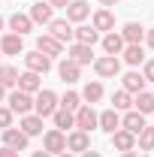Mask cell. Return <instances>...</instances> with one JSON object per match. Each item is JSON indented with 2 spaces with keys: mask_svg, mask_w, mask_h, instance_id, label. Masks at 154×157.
Here are the masks:
<instances>
[{
  "mask_svg": "<svg viewBox=\"0 0 154 157\" xmlns=\"http://www.w3.org/2000/svg\"><path fill=\"white\" fill-rule=\"evenodd\" d=\"M33 112L39 118H48L58 112V97L55 91H37V100H33Z\"/></svg>",
  "mask_w": 154,
  "mask_h": 157,
  "instance_id": "obj_1",
  "label": "cell"
},
{
  "mask_svg": "<svg viewBox=\"0 0 154 157\" xmlns=\"http://www.w3.org/2000/svg\"><path fill=\"white\" fill-rule=\"evenodd\" d=\"M6 103H9L12 115H30V109H33V94H24V91L15 88V91L6 97Z\"/></svg>",
  "mask_w": 154,
  "mask_h": 157,
  "instance_id": "obj_2",
  "label": "cell"
},
{
  "mask_svg": "<svg viewBox=\"0 0 154 157\" xmlns=\"http://www.w3.org/2000/svg\"><path fill=\"white\" fill-rule=\"evenodd\" d=\"M94 70L100 78H115L118 73H121V60L115 58V55H106V58H97L94 60Z\"/></svg>",
  "mask_w": 154,
  "mask_h": 157,
  "instance_id": "obj_3",
  "label": "cell"
},
{
  "mask_svg": "<svg viewBox=\"0 0 154 157\" xmlns=\"http://www.w3.org/2000/svg\"><path fill=\"white\" fill-rule=\"evenodd\" d=\"M42 151H48V154L67 151V133H64V130H48V133L42 136Z\"/></svg>",
  "mask_w": 154,
  "mask_h": 157,
  "instance_id": "obj_4",
  "label": "cell"
},
{
  "mask_svg": "<svg viewBox=\"0 0 154 157\" xmlns=\"http://www.w3.org/2000/svg\"><path fill=\"white\" fill-rule=\"evenodd\" d=\"M24 63H27V70L37 73V76H42V73L52 70V58L42 55V52H30V55H24Z\"/></svg>",
  "mask_w": 154,
  "mask_h": 157,
  "instance_id": "obj_5",
  "label": "cell"
},
{
  "mask_svg": "<svg viewBox=\"0 0 154 157\" xmlns=\"http://www.w3.org/2000/svg\"><path fill=\"white\" fill-rule=\"evenodd\" d=\"M73 115H76V130L91 133V130L97 127V112H94V106H82V109L73 112Z\"/></svg>",
  "mask_w": 154,
  "mask_h": 157,
  "instance_id": "obj_6",
  "label": "cell"
},
{
  "mask_svg": "<svg viewBox=\"0 0 154 157\" xmlns=\"http://www.w3.org/2000/svg\"><path fill=\"white\" fill-rule=\"evenodd\" d=\"M37 52L48 55V58H58V55H64V42H58L52 33H42V36L37 39Z\"/></svg>",
  "mask_w": 154,
  "mask_h": 157,
  "instance_id": "obj_7",
  "label": "cell"
},
{
  "mask_svg": "<svg viewBox=\"0 0 154 157\" xmlns=\"http://www.w3.org/2000/svg\"><path fill=\"white\" fill-rule=\"evenodd\" d=\"M91 15V3H85V0H70V6H67V21L73 24H82V21Z\"/></svg>",
  "mask_w": 154,
  "mask_h": 157,
  "instance_id": "obj_8",
  "label": "cell"
},
{
  "mask_svg": "<svg viewBox=\"0 0 154 157\" xmlns=\"http://www.w3.org/2000/svg\"><path fill=\"white\" fill-rule=\"evenodd\" d=\"M121 39H124L127 45H142V39H145V27H142L139 21H127L124 30H121Z\"/></svg>",
  "mask_w": 154,
  "mask_h": 157,
  "instance_id": "obj_9",
  "label": "cell"
},
{
  "mask_svg": "<svg viewBox=\"0 0 154 157\" xmlns=\"http://www.w3.org/2000/svg\"><path fill=\"white\" fill-rule=\"evenodd\" d=\"M48 30H52V36L58 39V42H70V39H73V33H76V30H73V24H70L67 18H52Z\"/></svg>",
  "mask_w": 154,
  "mask_h": 157,
  "instance_id": "obj_10",
  "label": "cell"
},
{
  "mask_svg": "<svg viewBox=\"0 0 154 157\" xmlns=\"http://www.w3.org/2000/svg\"><path fill=\"white\" fill-rule=\"evenodd\" d=\"M3 145L12 148V151H24V148H27V136H24L21 130H15V127H6V130H3Z\"/></svg>",
  "mask_w": 154,
  "mask_h": 157,
  "instance_id": "obj_11",
  "label": "cell"
},
{
  "mask_svg": "<svg viewBox=\"0 0 154 157\" xmlns=\"http://www.w3.org/2000/svg\"><path fill=\"white\" fill-rule=\"evenodd\" d=\"M88 148H91V136H88L85 130H73V133L67 136V151L82 154V151H88Z\"/></svg>",
  "mask_w": 154,
  "mask_h": 157,
  "instance_id": "obj_12",
  "label": "cell"
},
{
  "mask_svg": "<svg viewBox=\"0 0 154 157\" xmlns=\"http://www.w3.org/2000/svg\"><path fill=\"white\" fill-rule=\"evenodd\" d=\"M112 145H115V148L121 151V154H124V151H133V148H136V136L130 133V130L118 127L115 133H112Z\"/></svg>",
  "mask_w": 154,
  "mask_h": 157,
  "instance_id": "obj_13",
  "label": "cell"
},
{
  "mask_svg": "<svg viewBox=\"0 0 154 157\" xmlns=\"http://www.w3.org/2000/svg\"><path fill=\"white\" fill-rule=\"evenodd\" d=\"M97 127H100V130H106V133L112 136L118 127H121V115H118L115 109H106L103 115H97Z\"/></svg>",
  "mask_w": 154,
  "mask_h": 157,
  "instance_id": "obj_14",
  "label": "cell"
},
{
  "mask_svg": "<svg viewBox=\"0 0 154 157\" xmlns=\"http://www.w3.org/2000/svg\"><path fill=\"white\" fill-rule=\"evenodd\" d=\"M0 52L3 55H24V39L18 33H6L0 39Z\"/></svg>",
  "mask_w": 154,
  "mask_h": 157,
  "instance_id": "obj_15",
  "label": "cell"
},
{
  "mask_svg": "<svg viewBox=\"0 0 154 157\" xmlns=\"http://www.w3.org/2000/svg\"><path fill=\"white\" fill-rule=\"evenodd\" d=\"M67 58L73 60V63H79V67H85V63H91V60H94V55H91V45L73 42V45H70V55H67Z\"/></svg>",
  "mask_w": 154,
  "mask_h": 157,
  "instance_id": "obj_16",
  "label": "cell"
},
{
  "mask_svg": "<svg viewBox=\"0 0 154 157\" xmlns=\"http://www.w3.org/2000/svg\"><path fill=\"white\" fill-rule=\"evenodd\" d=\"M55 9H52V3H33L30 6V21H37V24H52V15Z\"/></svg>",
  "mask_w": 154,
  "mask_h": 157,
  "instance_id": "obj_17",
  "label": "cell"
},
{
  "mask_svg": "<svg viewBox=\"0 0 154 157\" xmlns=\"http://www.w3.org/2000/svg\"><path fill=\"white\" fill-rule=\"evenodd\" d=\"M121 127H124V130H130V133L136 136V133L145 127V115H142V112H136V109H130L127 115L121 118Z\"/></svg>",
  "mask_w": 154,
  "mask_h": 157,
  "instance_id": "obj_18",
  "label": "cell"
},
{
  "mask_svg": "<svg viewBox=\"0 0 154 157\" xmlns=\"http://www.w3.org/2000/svg\"><path fill=\"white\" fill-rule=\"evenodd\" d=\"M124 45H127V42H124L121 33H115V30H109V33L103 36V52H106V55H121Z\"/></svg>",
  "mask_w": 154,
  "mask_h": 157,
  "instance_id": "obj_19",
  "label": "cell"
},
{
  "mask_svg": "<svg viewBox=\"0 0 154 157\" xmlns=\"http://www.w3.org/2000/svg\"><path fill=\"white\" fill-rule=\"evenodd\" d=\"M21 133L30 139V136H39L42 133V118L39 115H21Z\"/></svg>",
  "mask_w": 154,
  "mask_h": 157,
  "instance_id": "obj_20",
  "label": "cell"
},
{
  "mask_svg": "<svg viewBox=\"0 0 154 157\" xmlns=\"http://www.w3.org/2000/svg\"><path fill=\"white\" fill-rule=\"evenodd\" d=\"M58 73H60V78H64L67 85H76V82H79V73H82V67H79V63H73V60L67 58V60H60Z\"/></svg>",
  "mask_w": 154,
  "mask_h": 157,
  "instance_id": "obj_21",
  "label": "cell"
},
{
  "mask_svg": "<svg viewBox=\"0 0 154 157\" xmlns=\"http://www.w3.org/2000/svg\"><path fill=\"white\" fill-rule=\"evenodd\" d=\"M15 88L24 91V94H37L39 91V76L30 73V70H27V73H18V85H15Z\"/></svg>",
  "mask_w": 154,
  "mask_h": 157,
  "instance_id": "obj_22",
  "label": "cell"
},
{
  "mask_svg": "<svg viewBox=\"0 0 154 157\" xmlns=\"http://www.w3.org/2000/svg\"><path fill=\"white\" fill-rule=\"evenodd\" d=\"M91 27H94V30H112V27H115V15H112L109 9H97Z\"/></svg>",
  "mask_w": 154,
  "mask_h": 157,
  "instance_id": "obj_23",
  "label": "cell"
},
{
  "mask_svg": "<svg viewBox=\"0 0 154 157\" xmlns=\"http://www.w3.org/2000/svg\"><path fill=\"white\" fill-rule=\"evenodd\" d=\"M133 106L136 112H142V115H151L154 112V94H148V91H139L133 97Z\"/></svg>",
  "mask_w": 154,
  "mask_h": 157,
  "instance_id": "obj_24",
  "label": "cell"
},
{
  "mask_svg": "<svg viewBox=\"0 0 154 157\" xmlns=\"http://www.w3.org/2000/svg\"><path fill=\"white\" fill-rule=\"evenodd\" d=\"M73 39H76V42H82V45H94L97 39H100V30H94V27H88V24H82V27H76V33H73Z\"/></svg>",
  "mask_w": 154,
  "mask_h": 157,
  "instance_id": "obj_25",
  "label": "cell"
},
{
  "mask_svg": "<svg viewBox=\"0 0 154 157\" xmlns=\"http://www.w3.org/2000/svg\"><path fill=\"white\" fill-rule=\"evenodd\" d=\"M124 91L127 94H139V91H145V78H142V73H127L124 76Z\"/></svg>",
  "mask_w": 154,
  "mask_h": 157,
  "instance_id": "obj_26",
  "label": "cell"
},
{
  "mask_svg": "<svg viewBox=\"0 0 154 157\" xmlns=\"http://www.w3.org/2000/svg\"><path fill=\"white\" fill-rule=\"evenodd\" d=\"M9 27H12V33H18V36H24L30 27H33V21H30V15H21V12H15L12 18H9Z\"/></svg>",
  "mask_w": 154,
  "mask_h": 157,
  "instance_id": "obj_27",
  "label": "cell"
},
{
  "mask_svg": "<svg viewBox=\"0 0 154 157\" xmlns=\"http://www.w3.org/2000/svg\"><path fill=\"white\" fill-rule=\"evenodd\" d=\"M82 100H85L88 106H94L97 100H103V85H100V82H88L85 91H82Z\"/></svg>",
  "mask_w": 154,
  "mask_h": 157,
  "instance_id": "obj_28",
  "label": "cell"
},
{
  "mask_svg": "<svg viewBox=\"0 0 154 157\" xmlns=\"http://www.w3.org/2000/svg\"><path fill=\"white\" fill-rule=\"evenodd\" d=\"M52 118H55V130H70V127H76V115L67 112V109H58Z\"/></svg>",
  "mask_w": 154,
  "mask_h": 157,
  "instance_id": "obj_29",
  "label": "cell"
},
{
  "mask_svg": "<svg viewBox=\"0 0 154 157\" xmlns=\"http://www.w3.org/2000/svg\"><path fill=\"white\" fill-rule=\"evenodd\" d=\"M124 60H127L130 67L145 63V52H142V45H124Z\"/></svg>",
  "mask_w": 154,
  "mask_h": 157,
  "instance_id": "obj_30",
  "label": "cell"
},
{
  "mask_svg": "<svg viewBox=\"0 0 154 157\" xmlns=\"http://www.w3.org/2000/svg\"><path fill=\"white\" fill-rule=\"evenodd\" d=\"M130 106H133V97L127 91H115L112 94V109L115 112H130Z\"/></svg>",
  "mask_w": 154,
  "mask_h": 157,
  "instance_id": "obj_31",
  "label": "cell"
},
{
  "mask_svg": "<svg viewBox=\"0 0 154 157\" xmlns=\"http://www.w3.org/2000/svg\"><path fill=\"white\" fill-rule=\"evenodd\" d=\"M58 106H60V109H67V112H76V109H82V94L67 91V94H64V100H60Z\"/></svg>",
  "mask_w": 154,
  "mask_h": 157,
  "instance_id": "obj_32",
  "label": "cell"
},
{
  "mask_svg": "<svg viewBox=\"0 0 154 157\" xmlns=\"http://www.w3.org/2000/svg\"><path fill=\"white\" fill-rule=\"evenodd\" d=\"M136 139H139V148H142V151H151V148H154V127L145 124V127L136 133Z\"/></svg>",
  "mask_w": 154,
  "mask_h": 157,
  "instance_id": "obj_33",
  "label": "cell"
},
{
  "mask_svg": "<svg viewBox=\"0 0 154 157\" xmlns=\"http://www.w3.org/2000/svg\"><path fill=\"white\" fill-rule=\"evenodd\" d=\"M0 85L3 88H15L18 85V70L15 67H0Z\"/></svg>",
  "mask_w": 154,
  "mask_h": 157,
  "instance_id": "obj_34",
  "label": "cell"
},
{
  "mask_svg": "<svg viewBox=\"0 0 154 157\" xmlns=\"http://www.w3.org/2000/svg\"><path fill=\"white\" fill-rule=\"evenodd\" d=\"M6 127H12V109L9 106L0 109V130H6Z\"/></svg>",
  "mask_w": 154,
  "mask_h": 157,
  "instance_id": "obj_35",
  "label": "cell"
},
{
  "mask_svg": "<svg viewBox=\"0 0 154 157\" xmlns=\"http://www.w3.org/2000/svg\"><path fill=\"white\" fill-rule=\"evenodd\" d=\"M142 78L145 82H154V60H145L142 63Z\"/></svg>",
  "mask_w": 154,
  "mask_h": 157,
  "instance_id": "obj_36",
  "label": "cell"
},
{
  "mask_svg": "<svg viewBox=\"0 0 154 157\" xmlns=\"http://www.w3.org/2000/svg\"><path fill=\"white\" fill-rule=\"evenodd\" d=\"M52 3V9H67L70 6V0H48Z\"/></svg>",
  "mask_w": 154,
  "mask_h": 157,
  "instance_id": "obj_37",
  "label": "cell"
},
{
  "mask_svg": "<svg viewBox=\"0 0 154 157\" xmlns=\"http://www.w3.org/2000/svg\"><path fill=\"white\" fill-rule=\"evenodd\" d=\"M0 157H18V151H12V148L3 145V148H0Z\"/></svg>",
  "mask_w": 154,
  "mask_h": 157,
  "instance_id": "obj_38",
  "label": "cell"
},
{
  "mask_svg": "<svg viewBox=\"0 0 154 157\" xmlns=\"http://www.w3.org/2000/svg\"><path fill=\"white\" fill-rule=\"evenodd\" d=\"M145 39H148V48L154 52V30H145Z\"/></svg>",
  "mask_w": 154,
  "mask_h": 157,
  "instance_id": "obj_39",
  "label": "cell"
},
{
  "mask_svg": "<svg viewBox=\"0 0 154 157\" xmlns=\"http://www.w3.org/2000/svg\"><path fill=\"white\" fill-rule=\"evenodd\" d=\"M79 157H103V154H100V151H91V148H88V151H82Z\"/></svg>",
  "mask_w": 154,
  "mask_h": 157,
  "instance_id": "obj_40",
  "label": "cell"
},
{
  "mask_svg": "<svg viewBox=\"0 0 154 157\" xmlns=\"http://www.w3.org/2000/svg\"><path fill=\"white\" fill-rule=\"evenodd\" d=\"M33 157H55V154H48V151H33Z\"/></svg>",
  "mask_w": 154,
  "mask_h": 157,
  "instance_id": "obj_41",
  "label": "cell"
},
{
  "mask_svg": "<svg viewBox=\"0 0 154 157\" xmlns=\"http://www.w3.org/2000/svg\"><path fill=\"white\" fill-rule=\"evenodd\" d=\"M100 3H103V6H115L118 0H100Z\"/></svg>",
  "mask_w": 154,
  "mask_h": 157,
  "instance_id": "obj_42",
  "label": "cell"
},
{
  "mask_svg": "<svg viewBox=\"0 0 154 157\" xmlns=\"http://www.w3.org/2000/svg\"><path fill=\"white\" fill-rule=\"evenodd\" d=\"M3 100H6V88L0 85V103H3Z\"/></svg>",
  "mask_w": 154,
  "mask_h": 157,
  "instance_id": "obj_43",
  "label": "cell"
},
{
  "mask_svg": "<svg viewBox=\"0 0 154 157\" xmlns=\"http://www.w3.org/2000/svg\"><path fill=\"white\" fill-rule=\"evenodd\" d=\"M58 157H76V154H73V151H60Z\"/></svg>",
  "mask_w": 154,
  "mask_h": 157,
  "instance_id": "obj_44",
  "label": "cell"
},
{
  "mask_svg": "<svg viewBox=\"0 0 154 157\" xmlns=\"http://www.w3.org/2000/svg\"><path fill=\"white\" fill-rule=\"evenodd\" d=\"M121 157H139V154H136V151H124Z\"/></svg>",
  "mask_w": 154,
  "mask_h": 157,
  "instance_id": "obj_45",
  "label": "cell"
},
{
  "mask_svg": "<svg viewBox=\"0 0 154 157\" xmlns=\"http://www.w3.org/2000/svg\"><path fill=\"white\" fill-rule=\"evenodd\" d=\"M0 30H3V15H0Z\"/></svg>",
  "mask_w": 154,
  "mask_h": 157,
  "instance_id": "obj_46",
  "label": "cell"
},
{
  "mask_svg": "<svg viewBox=\"0 0 154 157\" xmlns=\"http://www.w3.org/2000/svg\"><path fill=\"white\" fill-rule=\"evenodd\" d=\"M151 94H154V91H151Z\"/></svg>",
  "mask_w": 154,
  "mask_h": 157,
  "instance_id": "obj_47",
  "label": "cell"
}]
</instances>
